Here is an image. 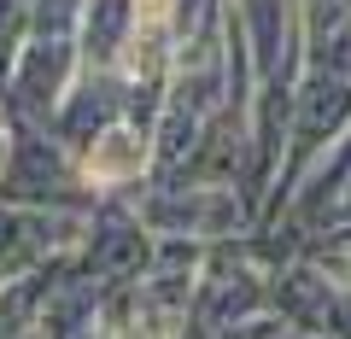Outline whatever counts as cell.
Masks as SVG:
<instances>
[{"instance_id":"obj_1","label":"cell","mask_w":351,"mask_h":339,"mask_svg":"<svg viewBox=\"0 0 351 339\" xmlns=\"http://www.w3.org/2000/svg\"><path fill=\"white\" fill-rule=\"evenodd\" d=\"M135 170H141V140L129 135V129L100 135L94 158H88V176H94V181H117V176H135Z\"/></svg>"}]
</instances>
